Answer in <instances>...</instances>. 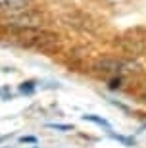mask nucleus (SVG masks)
I'll use <instances>...</instances> for the list:
<instances>
[{"label":"nucleus","instance_id":"2","mask_svg":"<svg viewBox=\"0 0 146 148\" xmlns=\"http://www.w3.org/2000/svg\"><path fill=\"white\" fill-rule=\"evenodd\" d=\"M29 6V0H0V14L14 16L19 12H25Z\"/></svg>","mask_w":146,"mask_h":148},{"label":"nucleus","instance_id":"6","mask_svg":"<svg viewBox=\"0 0 146 148\" xmlns=\"http://www.w3.org/2000/svg\"><path fill=\"white\" fill-rule=\"evenodd\" d=\"M19 90H21V92H25V94L33 92V90H35V83H33V81H27V83H23L21 87H19Z\"/></svg>","mask_w":146,"mask_h":148},{"label":"nucleus","instance_id":"7","mask_svg":"<svg viewBox=\"0 0 146 148\" xmlns=\"http://www.w3.org/2000/svg\"><path fill=\"white\" fill-rule=\"evenodd\" d=\"M19 143H37V138L35 137H23V138H19Z\"/></svg>","mask_w":146,"mask_h":148},{"label":"nucleus","instance_id":"5","mask_svg":"<svg viewBox=\"0 0 146 148\" xmlns=\"http://www.w3.org/2000/svg\"><path fill=\"white\" fill-rule=\"evenodd\" d=\"M48 129H56V131H71L73 127L67 125V123H48Z\"/></svg>","mask_w":146,"mask_h":148},{"label":"nucleus","instance_id":"3","mask_svg":"<svg viewBox=\"0 0 146 148\" xmlns=\"http://www.w3.org/2000/svg\"><path fill=\"white\" fill-rule=\"evenodd\" d=\"M83 119H85V121H92V123H96V125L104 127L106 131H112V125H110V123H108L106 119H104V117H100V115H94V114H85V115H83Z\"/></svg>","mask_w":146,"mask_h":148},{"label":"nucleus","instance_id":"4","mask_svg":"<svg viewBox=\"0 0 146 148\" xmlns=\"http://www.w3.org/2000/svg\"><path fill=\"white\" fill-rule=\"evenodd\" d=\"M110 137L114 138V140H119V143H123L125 146H133V144H135V140H133V138L123 137V135H115V133H112V131H110Z\"/></svg>","mask_w":146,"mask_h":148},{"label":"nucleus","instance_id":"1","mask_svg":"<svg viewBox=\"0 0 146 148\" xmlns=\"http://www.w3.org/2000/svg\"><path fill=\"white\" fill-rule=\"evenodd\" d=\"M6 25L16 29H33L40 25V17L35 16V14H29L25 10V12H19V14H14V16H8Z\"/></svg>","mask_w":146,"mask_h":148},{"label":"nucleus","instance_id":"8","mask_svg":"<svg viewBox=\"0 0 146 148\" xmlns=\"http://www.w3.org/2000/svg\"><path fill=\"white\" fill-rule=\"evenodd\" d=\"M144 127H146V123H144Z\"/></svg>","mask_w":146,"mask_h":148}]
</instances>
